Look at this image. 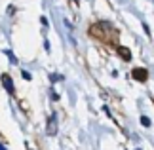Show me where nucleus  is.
Returning <instances> with one entry per match:
<instances>
[{
    "label": "nucleus",
    "mask_w": 154,
    "mask_h": 150,
    "mask_svg": "<svg viewBox=\"0 0 154 150\" xmlns=\"http://www.w3.org/2000/svg\"><path fill=\"white\" fill-rule=\"evenodd\" d=\"M0 150H6V148H4V146H2V145H0Z\"/></svg>",
    "instance_id": "423d86ee"
},
{
    "label": "nucleus",
    "mask_w": 154,
    "mask_h": 150,
    "mask_svg": "<svg viewBox=\"0 0 154 150\" xmlns=\"http://www.w3.org/2000/svg\"><path fill=\"white\" fill-rule=\"evenodd\" d=\"M46 131H48L50 135H55L57 133V116H55V114L50 118V124H48V129H46Z\"/></svg>",
    "instance_id": "f257e3e1"
},
{
    "label": "nucleus",
    "mask_w": 154,
    "mask_h": 150,
    "mask_svg": "<svg viewBox=\"0 0 154 150\" xmlns=\"http://www.w3.org/2000/svg\"><path fill=\"white\" fill-rule=\"evenodd\" d=\"M141 124H143L145 127H149V125H150V120L146 118V116H143V118H141Z\"/></svg>",
    "instance_id": "39448f33"
},
{
    "label": "nucleus",
    "mask_w": 154,
    "mask_h": 150,
    "mask_svg": "<svg viewBox=\"0 0 154 150\" xmlns=\"http://www.w3.org/2000/svg\"><path fill=\"white\" fill-rule=\"evenodd\" d=\"M152 2H154V0H152Z\"/></svg>",
    "instance_id": "0eeeda50"
},
{
    "label": "nucleus",
    "mask_w": 154,
    "mask_h": 150,
    "mask_svg": "<svg viewBox=\"0 0 154 150\" xmlns=\"http://www.w3.org/2000/svg\"><path fill=\"white\" fill-rule=\"evenodd\" d=\"M137 150H139V148H137Z\"/></svg>",
    "instance_id": "6e6552de"
},
{
    "label": "nucleus",
    "mask_w": 154,
    "mask_h": 150,
    "mask_svg": "<svg viewBox=\"0 0 154 150\" xmlns=\"http://www.w3.org/2000/svg\"><path fill=\"white\" fill-rule=\"evenodd\" d=\"M133 78H135V80L145 82V80H146V70H145V69H135V70H133Z\"/></svg>",
    "instance_id": "f03ea898"
},
{
    "label": "nucleus",
    "mask_w": 154,
    "mask_h": 150,
    "mask_svg": "<svg viewBox=\"0 0 154 150\" xmlns=\"http://www.w3.org/2000/svg\"><path fill=\"white\" fill-rule=\"evenodd\" d=\"M2 82H4V86H6V89H8L10 93H14V86H11V80H10V76H2Z\"/></svg>",
    "instance_id": "7ed1b4c3"
},
{
    "label": "nucleus",
    "mask_w": 154,
    "mask_h": 150,
    "mask_svg": "<svg viewBox=\"0 0 154 150\" xmlns=\"http://www.w3.org/2000/svg\"><path fill=\"white\" fill-rule=\"evenodd\" d=\"M118 51H120V55L126 57V61H129V59H131V53H129L128 47H118Z\"/></svg>",
    "instance_id": "20e7f679"
}]
</instances>
